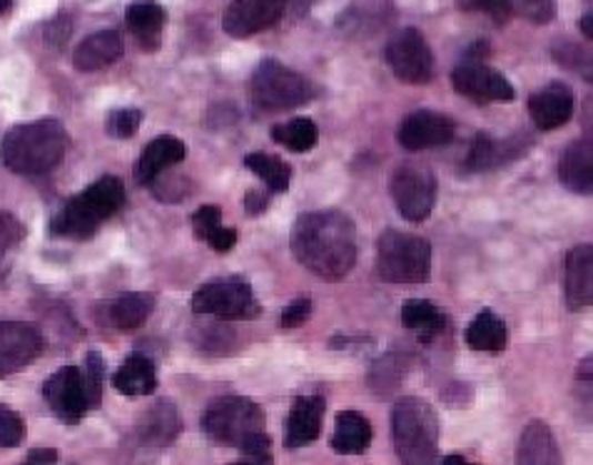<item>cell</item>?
<instances>
[{
    "instance_id": "6da1fadb",
    "label": "cell",
    "mask_w": 593,
    "mask_h": 465,
    "mask_svg": "<svg viewBox=\"0 0 593 465\" xmlns=\"http://www.w3.org/2000/svg\"><path fill=\"white\" fill-rule=\"evenodd\" d=\"M294 260L324 282H342L356 264V226L340 210H314L296 216L290 234Z\"/></svg>"
},
{
    "instance_id": "7a4b0ae2",
    "label": "cell",
    "mask_w": 593,
    "mask_h": 465,
    "mask_svg": "<svg viewBox=\"0 0 593 465\" xmlns=\"http://www.w3.org/2000/svg\"><path fill=\"white\" fill-rule=\"evenodd\" d=\"M202 433L218 446L240 453L270 451L264 411L244 396L214 398L202 413Z\"/></svg>"
},
{
    "instance_id": "3957f363",
    "label": "cell",
    "mask_w": 593,
    "mask_h": 465,
    "mask_svg": "<svg viewBox=\"0 0 593 465\" xmlns=\"http://www.w3.org/2000/svg\"><path fill=\"white\" fill-rule=\"evenodd\" d=\"M68 130L58 120H38L16 125L0 142V162L16 174H46L63 162Z\"/></svg>"
},
{
    "instance_id": "277c9868",
    "label": "cell",
    "mask_w": 593,
    "mask_h": 465,
    "mask_svg": "<svg viewBox=\"0 0 593 465\" xmlns=\"http://www.w3.org/2000/svg\"><path fill=\"white\" fill-rule=\"evenodd\" d=\"M122 204H125V188L118 178L105 174L63 204V210L53 216L50 232L63 240H90Z\"/></svg>"
},
{
    "instance_id": "5b68a950",
    "label": "cell",
    "mask_w": 593,
    "mask_h": 465,
    "mask_svg": "<svg viewBox=\"0 0 593 465\" xmlns=\"http://www.w3.org/2000/svg\"><path fill=\"white\" fill-rule=\"evenodd\" d=\"M392 441L402 465H436L439 418L429 401L404 396L392 411Z\"/></svg>"
},
{
    "instance_id": "8992f818",
    "label": "cell",
    "mask_w": 593,
    "mask_h": 465,
    "mask_svg": "<svg viewBox=\"0 0 593 465\" xmlns=\"http://www.w3.org/2000/svg\"><path fill=\"white\" fill-rule=\"evenodd\" d=\"M376 274L390 284H426L432 276V244L424 236L386 230L376 242Z\"/></svg>"
},
{
    "instance_id": "52a82bcc",
    "label": "cell",
    "mask_w": 593,
    "mask_h": 465,
    "mask_svg": "<svg viewBox=\"0 0 593 465\" xmlns=\"http://www.w3.org/2000/svg\"><path fill=\"white\" fill-rule=\"evenodd\" d=\"M316 95V88L302 72L288 68L280 60H262L252 75V100L260 110L282 112L302 108Z\"/></svg>"
},
{
    "instance_id": "ba28073f",
    "label": "cell",
    "mask_w": 593,
    "mask_h": 465,
    "mask_svg": "<svg viewBox=\"0 0 593 465\" xmlns=\"http://www.w3.org/2000/svg\"><path fill=\"white\" fill-rule=\"evenodd\" d=\"M192 312L220 322H252L262 314L254 289L244 276L212 279L192 294Z\"/></svg>"
},
{
    "instance_id": "9c48e42d",
    "label": "cell",
    "mask_w": 593,
    "mask_h": 465,
    "mask_svg": "<svg viewBox=\"0 0 593 465\" xmlns=\"http://www.w3.org/2000/svg\"><path fill=\"white\" fill-rule=\"evenodd\" d=\"M436 190L439 184L434 172L416 162L399 164L390 182V194L396 210L402 212V216L409 222L429 220V214H432L436 204Z\"/></svg>"
},
{
    "instance_id": "30bf717a",
    "label": "cell",
    "mask_w": 593,
    "mask_h": 465,
    "mask_svg": "<svg viewBox=\"0 0 593 465\" xmlns=\"http://www.w3.org/2000/svg\"><path fill=\"white\" fill-rule=\"evenodd\" d=\"M386 63H390L396 80L409 85H424L434 78V55L426 38L416 28H404L386 43L384 50Z\"/></svg>"
},
{
    "instance_id": "8fae6325",
    "label": "cell",
    "mask_w": 593,
    "mask_h": 465,
    "mask_svg": "<svg viewBox=\"0 0 593 465\" xmlns=\"http://www.w3.org/2000/svg\"><path fill=\"white\" fill-rule=\"evenodd\" d=\"M456 125L454 120L436 110H416L406 115L399 125L396 140L409 152H422L432 148H444L454 140Z\"/></svg>"
},
{
    "instance_id": "7c38bea8",
    "label": "cell",
    "mask_w": 593,
    "mask_h": 465,
    "mask_svg": "<svg viewBox=\"0 0 593 465\" xmlns=\"http://www.w3.org/2000/svg\"><path fill=\"white\" fill-rule=\"evenodd\" d=\"M452 85L469 100L476 102H511L516 90L504 72L484 63H464L452 72Z\"/></svg>"
},
{
    "instance_id": "4fadbf2b",
    "label": "cell",
    "mask_w": 593,
    "mask_h": 465,
    "mask_svg": "<svg viewBox=\"0 0 593 465\" xmlns=\"http://www.w3.org/2000/svg\"><path fill=\"white\" fill-rule=\"evenodd\" d=\"M290 0H232L224 10V33L244 40L272 28L284 16Z\"/></svg>"
},
{
    "instance_id": "5bb4252c",
    "label": "cell",
    "mask_w": 593,
    "mask_h": 465,
    "mask_svg": "<svg viewBox=\"0 0 593 465\" xmlns=\"http://www.w3.org/2000/svg\"><path fill=\"white\" fill-rule=\"evenodd\" d=\"M40 328L28 322H0V378L16 374L43 351Z\"/></svg>"
},
{
    "instance_id": "9a60e30c",
    "label": "cell",
    "mask_w": 593,
    "mask_h": 465,
    "mask_svg": "<svg viewBox=\"0 0 593 465\" xmlns=\"http://www.w3.org/2000/svg\"><path fill=\"white\" fill-rule=\"evenodd\" d=\"M43 396L50 411L63 423H80L88 413V401L83 394V381H80V368L63 366L46 381Z\"/></svg>"
},
{
    "instance_id": "2e32d148",
    "label": "cell",
    "mask_w": 593,
    "mask_h": 465,
    "mask_svg": "<svg viewBox=\"0 0 593 465\" xmlns=\"http://www.w3.org/2000/svg\"><path fill=\"white\" fill-rule=\"evenodd\" d=\"M529 115L541 132L564 128L574 115V92L566 82H549L529 98Z\"/></svg>"
},
{
    "instance_id": "e0dca14e",
    "label": "cell",
    "mask_w": 593,
    "mask_h": 465,
    "mask_svg": "<svg viewBox=\"0 0 593 465\" xmlns=\"http://www.w3.org/2000/svg\"><path fill=\"white\" fill-rule=\"evenodd\" d=\"M531 140L526 134H516V138L509 140H494L492 134L479 132L476 140L472 144V150L466 154L464 170L466 172H492L504 168V164L519 160L521 154H526V148Z\"/></svg>"
},
{
    "instance_id": "ac0fdd59",
    "label": "cell",
    "mask_w": 593,
    "mask_h": 465,
    "mask_svg": "<svg viewBox=\"0 0 593 465\" xmlns=\"http://www.w3.org/2000/svg\"><path fill=\"white\" fill-rule=\"evenodd\" d=\"M180 436V411L170 398H160L135 423V438L145 448H168Z\"/></svg>"
},
{
    "instance_id": "d6986e66",
    "label": "cell",
    "mask_w": 593,
    "mask_h": 465,
    "mask_svg": "<svg viewBox=\"0 0 593 465\" xmlns=\"http://www.w3.org/2000/svg\"><path fill=\"white\" fill-rule=\"evenodd\" d=\"M324 418V398L322 396H296L292 401L288 428H284V446L304 448L320 438Z\"/></svg>"
},
{
    "instance_id": "ffe728a7",
    "label": "cell",
    "mask_w": 593,
    "mask_h": 465,
    "mask_svg": "<svg viewBox=\"0 0 593 465\" xmlns=\"http://www.w3.org/2000/svg\"><path fill=\"white\" fill-rule=\"evenodd\" d=\"M566 304L569 309H586L593 302V246L579 244L566 254L564 269Z\"/></svg>"
},
{
    "instance_id": "44dd1931",
    "label": "cell",
    "mask_w": 593,
    "mask_h": 465,
    "mask_svg": "<svg viewBox=\"0 0 593 465\" xmlns=\"http://www.w3.org/2000/svg\"><path fill=\"white\" fill-rule=\"evenodd\" d=\"M188 158V144L172 134H162L152 142L145 144V150L140 152V160L135 164V180L138 184L155 182L162 172L170 170L172 164H178Z\"/></svg>"
},
{
    "instance_id": "7402d4cb",
    "label": "cell",
    "mask_w": 593,
    "mask_h": 465,
    "mask_svg": "<svg viewBox=\"0 0 593 465\" xmlns=\"http://www.w3.org/2000/svg\"><path fill=\"white\" fill-rule=\"evenodd\" d=\"M559 180L569 192L589 198L593 190V148L591 138L571 142L559 160Z\"/></svg>"
},
{
    "instance_id": "603a6c76",
    "label": "cell",
    "mask_w": 593,
    "mask_h": 465,
    "mask_svg": "<svg viewBox=\"0 0 593 465\" xmlns=\"http://www.w3.org/2000/svg\"><path fill=\"white\" fill-rule=\"evenodd\" d=\"M516 465H564L561 463L554 431H551L549 423L531 421L529 426L521 431Z\"/></svg>"
},
{
    "instance_id": "cb8c5ba5",
    "label": "cell",
    "mask_w": 593,
    "mask_h": 465,
    "mask_svg": "<svg viewBox=\"0 0 593 465\" xmlns=\"http://www.w3.org/2000/svg\"><path fill=\"white\" fill-rule=\"evenodd\" d=\"M122 55V38L118 30H98L76 48L73 65L80 72H96L115 63Z\"/></svg>"
},
{
    "instance_id": "d4e9b609",
    "label": "cell",
    "mask_w": 593,
    "mask_h": 465,
    "mask_svg": "<svg viewBox=\"0 0 593 465\" xmlns=\"http://www.w3.org/2000/svg\"><path fill=\"white\" fill-rule=\"evenodd\" d=\"M372 423L356 411H342L334 421L332 448L342 456H360L372 446Z\"/></svg>"
},
{
    "instance_id": "484cf974",
    "label": "cell",
    "mask_w": 593,
    "mask_h": 465,
    "mask_svg": "<svg viewBox=\"0 0 593 465\" xmlns=\"http://www.w3.org/2000/svg\"><path fill=\"white\" fill-rule=\"evenodd\" d=\"M112 386L125 396H148L158 388V368L145 354H132L112 374Z\"/></svg>"
},
{
    "instance_id": "4316f807",
    "label": "cell",
    "mask_w": 593,
    "mask_h": 465,
    "mask_svg": "<svg viewBox=\"0 0 593 465\" xmlns=\"http://www.w3.org/2000/svg\"><path fill=\"white\" fill-rule=\"evenodd\" d=\"M466 344L469 348L482 351V354H501L509 344L504 319L494 309H482L466 328Z\"/></svg>"
},
{
    "instance_id": "83f0119b",
    "label": "cell",
    "mask_w": 593,
    "mask_h": 465,
    "mask_svg": "<svg viewBox=\"0 0 593 465\" xmlns=\"http://www.w3.org/2000/svg\"><path fill=\"white\" fill-rule=\"evenodd\" d=\"M152 312H155V294L130 292L108 304V324L120 332H132L145 324Z\"/></svg>"
},
{
    "instance_id": "f1b7e54d",
    "label": "cell",
    "mask_w": 593,
    "mask_h": 465,
    "mask_svg": "<svg viewBox=\"0 0 593 465\" xmlns=\"http://www.w3.org/2000/svg\"><path fill=\"white\" fill-rule=\"evenodd\" d=\"M192 232L200 242L210 244L214 252H230L238 244V230L222 226V210L218 204H204L192 214Z\"/></svg>"
},
{
    "instance_id": "f546056e",
    "label": "cell",
    "mask_w": 593,
    "mask_h": 465,
    "mask_svg": "<svg viewBox=\"0 0 593 465\" xmlns=\"http://www.w3.org/2000/svg\"><path fill=\"white\" fill-rule=\"evenodd\" d=\"M128 28L138 43L145 50H158L162 46V28H165V10L162 6L145 0L128 8Z\"/></svg>"
},
{
    "instance_id": "4dcf8cb0",
    "label": "cell",
    "mask_w": 593,
    "mask_h": 465,
    "mask_svg": "<svg viewBox=\"0 0 593 465\" xmlns=\"http://www.w3.org/2000/svg\"><path fill=\"white\" fill-rule=\"evenodd\" d=\"M244 168L252 170L264 182L270 192H288L292 180V168L278 154L252 152L244 158Z\"/></svg>"
},
{
    "instance_id": "1f68e13d",
    "label": "cell",
    "mask_w": 593,
    "mask_h": 465,
    "mask_svg": "<svg viewBox=\"0 0 593 465\" xmlns=\"http://www.w3.org/2000/svg\"><path fill=\"white\" fill-rule=\"evenodd\" d=\"M272 140L292 152H310L320 142V128L310 118H294L272 128Z\"/></svg>"
},
{
    "instance_id": "d6a6232c",
    "label": "cell",
    "mask_w": 593,
    "mask_h": 465,
    "mask_svg": "<svg viewBox=\"0 0 593 465\" xmlns=\"http://www.w3.org/2000/svg\"><path fill=\"white\" fill-rule=\"evenodd\" d=\"M402 324L412 332L439 334L446 326V316L436 304L426 299H409L402 306Z\"/></svg>"
},
{
    "instance_id": "836d02e7",
    "label": "cell",
    "mask_w": 593,
    "mask_h": 465,
    "mask_svg": "<svg viewBox=\"0 0 593 465\" xmlns=\"http://www.w3.org/2000/svg\"><path fill=\"white\" fill-rule=\"evenodd\" d=\"M102 378H105V361L98 351H90L86 356L80 381H83V394L88 401V408H100L102 403Z\"/></svg>"
},
{
    "instance_id": "e575fe53",
    "label": "cell",
    "mask_w": 593,
    "mask_h": 465,
    "mask_svg": "<svg viewBox=\"0 0 593 465\" xmlns=\"http://www.w3.org/2000/svg\"><path fill=\"white\" fill-rule=\"evenodd\" d=\"M399 384H402V364H399L394 356H384L376 361V366L372 368V388L376 394L386 396Z\"/></svg>"
},
{
    "instance_id": "d590c367",
    "label": "cell",
    "mask_w": 593,
    "mask_h": 465,
    "mask_svg": "<svg viewBox=\"0 0 593 465\" xmlns=\"http://www.w3.org/2000/svg\"><path fill=\"white\" fill-rule=\"evenodd\" d=\"M142 125V112L138 108H122L110 112L108 118V132L110 138H118V140H130L132 134H135Z\"/></svg>"
},
{
    "instance_id": "8d00e7d4",
    "label": "cell",
    "mask_w": 593,
    "mask_h": 465,
    "mask_svg": "<svg viewBox=\"0 0 593 465\" xmlns=\"http://www.w3.org/2000/svg\"><path fill=\"white\" fill-rule=\"evenodd\" d=\"M26 441V423L13 408L0 406V448H18Z\"/></svg>"
},
{
    "instance_id": "74e56055",
    "label": "cell",
    "mask_w": 593,
    "mask_h": 465,
    "mask_svg": "<svg viewBox=\"0 0 593 465\" xmlns=\"http://www.w3.org/2000/svg\"><path fill=\"white\" fill-rule=\"evenodd\" d=\"M509 3L514 13H521L536 26H546L556 16V0H509Z\"/></svg>"
},
{
    "instance_id": "f35d334b",
    "label": "cell",
    "mask_w": 593,
    "mask_h": 465,
    "mask_svg": "<svg viewBox=\"0 0 593 465\" xmlns=\"http://www.w3.org/2000/svg\"><path fill=\"white\" fill-rule=\"evenodd\" d=\"M459 8L469 10V13H486L494 23H506L514 16L509 0H456Z\"/></svg>"
},
{
    "instance_id": "ab89813d",
    "label": "cell",
    "mask_w": 593,
    "mask_h": 465,
    "mask_svg": "<svg viewBox=\"0 0 593 465\" xmlns=\"http://www.w3.org/2000/svg\"><path fill=\"white\" fill-rule=\"evenodd\" d=\"M23 236V226L10 212H0V256H6Z\"/></svg>"
},
{
    "instance_id": "60d3db41",
    "label": "cell",
    "mask_w": 593,
    "mask_h": 465,
    "mask_svg": "<svg viewBox=\"0 0 593 465\" xmlns=\"http://www.w3.org/2000/svg\"><path fill=\"white\" fill-rule=\"evenodd\" d=\"M310 316H312V299L300 296V299H294L288 309H284L280 324L284 328H296V326H302L304 322H310Z\"/></svg>"
},
{
    "instance_id": "b9f144b4",
    "label": "cell",
    "mask_w": 593,
    "mask_h": 465,
    "mask_svg": "<svg viewBox=\"0 0 593 465\" xmlns=\"http://www.w3.org/2000/svg\"><path fill=\"white\" fill-rule=\"evenodd\" d=\"M554 55H556V60L561 65L569 68V70H574V72H584V65L591 70L589 55L581 53V50L576 46H571V43H566L564 50H554Z\"/></svg>"
},
{
    "instance_id": "7bdbcfd3",
    "label": "cell",
    "mask_w": 593,
    "mask_h": 465,
    "mask_svg": "<svg viewBox=\"0 0 593 465\" xmlns=\"http://www.w3.org/2000/svg\"><path fill=\"white\" fill-rule=\"evenodd\" d=\"M68 36H70V20L68 16L60 13L53 23L48 26V43L53 46V48H63L68 43Z\"/></svg>"
},
{
    "instance_id": "ee69618b",
    "label": "cell",
    "mask_w": 593,
    "mask_h": 465,
    "mask_svg": "<svg viewBox=\"0 0 593 465\" xmlns=\"http://www.w3.org/2000/svg\"><path fill=\"white\" fill-rule=\"evenodd\" d=\"M58 463V451L56 448H36L28 453V458L23 465H56Z\"/></svg>"
},
{
    "instance_id": "f6af8a7d",
    "label": "cell",
    "mask_w": 593,
    "mask_h": 465,
    "mask_svg": "<svg viewBox=\"0 0 593 465\" xmlns=\"http://www.w3.org/2000/svg\"><path fill=\"white\" fill-rule=\"evenodd\" d=\"M230 465H274V458L270 451L262 453H242L240 461H232Z\"/></svg>"
},
{
    "instance_id": "bcb514c9",
    "label": "cell",
    "mask_w": 593,
    "mask_h": 465,
    "mask_svg": "<svg viewBox=\"0 0 593 465\" xmlns=\"http://www.w3.org/2000/svg\"><path fill=\"white\" fill-rule=\"evenodd\" d=\"M264 206H268V198H262L260 192H250L248 198H244V210H248L252 216L260 214Z\"/></svg>"
},
{
    "instance_id": "7dc6e473",
    "label": "cell",
    "mask_w": 593,
    "mask_h": 465,
    "mask_svg": "<svg viewBox=\"0 0 593 465\" xmlns=\"http://www.w3.org/2000/svg\"><path fill=\"white\" fill-rule=\"evenodd\" d=\"M439 465H476V463L466 461V458L462 456V453H449V456H444L442 463H439Z\"/></svg>"
},
{
    "instance_id": "c3c4849f",
    "label": "cell",
    "mask_w": 593,
    "mask_h": 465,
    "mask_svg": "<svg viewBox=\"0 0 593 465\" xmlns=\"http://www.w3.org/2000/svg\"><path fill=\"white\" fill-rule=\"evenodd\" d=\"M581 33H584L589 40L593 38V13H591V10L584 18H581Z\"/></svg>"
},
{
    "instance_id": "681fc988",
    "label": "cell",
    "mask_w": 593,
    "mask_h": 465,
    "mask_svg": "<svg viewBox=\"0 0 593 465\" xmlns=\"http://www.w3.org/2000/svg\"><path fill=\"white\" fill-rule=\"evenodd\" d=\"M8 8H10V0H0V16H3Z\"/></svg>"
}]
</instances>
